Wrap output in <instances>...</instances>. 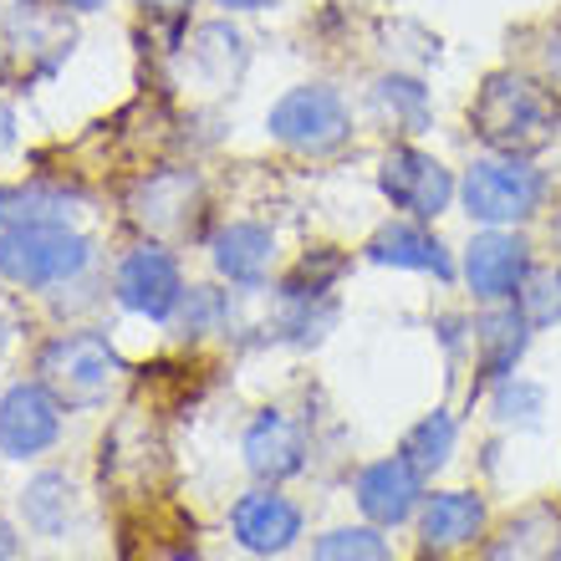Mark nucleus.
<instances>
[{
  "label": "nucleus",
  "mask_w": 561,
  "mask_h": 561,
  "mask_svg": "<svg viewBox=\"0 0 561 561\" xmlns=\"http://www.w3.org/2000/svg\"><path fill=\"white\" fill-rule=\"evenodd\" d=\"M92 266V240L67 225H5L0 230V280L21 291L67 286Z\"/></svg>",
  "instance_id": "nucleus-1"
},
{
  "label": "nucleus",
  "mask_w": 561,
  "mask_h": 561,
  "mask_svg": "<svg viewBox=\"0 0 561 561\" xmlns=\"http://www.w3.org/2000/svg\"><path fill=\"white\" fill-rule=\"evenodd\" d=\"M541 194H547V174L531 169L520 153H485L474 159L459 179V205L465 215L480 225H495V230H511V225H526L541 209Z\"/></svg>",
  "instance_id": "nucleus-2"
},
{
  "label": "nucleus",
  "mask_w": 561,
  "mask_h": 561,
  "mask_svg": "<svg viewBox=\"0 0 561 561\" xmlns=\"http://www.w3.org/2000/svg\"><path fill=\"white\" fill-rule=\"evenodd\" d=\"M474 128L495 153H531L557 128V103L516 72H495L474 103Z\"/></svg>",
  "instance_id": "nucleus-3"
},
{
  "label": "nucleus",
  "mask_w": 561,
  "mask_h": 561,
  "mask_svg": "<svg viewBox=\"0 0 561 561\" xmlns=\"http://www.w3.org/2000/svg\"><path fill=\"white\" fill-rule=\"evenodd\" d=\"M36 373L57 393L61 409H98L118 383L123 363L113 353V342L98 337V332H61V337H51L42 347Z\"/></svg>",
  "instance_id": "nucleus-4"
},
{
  "label": "nucleus",
  "mask_w": 561,
  "mask_h": 561,
  "mask_svg": "<svg viewBox=\"0 0 561 561\" xmlns=\"http://www.w3.org/2000/svg\"><path fill=\"white\" fill-rule=\"evenodd\" d=\"M266 134L296 153H332L353 138V107L327 82H301L280 92L266 113Z\"/></svg>",
  "instance_id": "nucleus-5"
},
{
  "label": "nucleus",
  "mask_w": 561,
  "mask_h": 561,
  "mask_svg": "<svg viewBox=\"0 0 561 561\" xmlns=\"http://www.w3.org/2000/svg\"><path fill=\"white\" fill-rule=\"evenodd\" d=\"M378 190L409 220H439L444 209L455 205L459 184L434 153H424L414 144H399V148H388L383 163H378Z\"/></svg>",
  "instance_id": "nucleus-6"
},
{
  "label": "nucleus",
  "mask_w": 561,
  "mask_h": 561,
  "mask_svg": "<svg viewBox=\"0 0 561 561\" xmlns=\"http://www.w3.org/2000/svg\"><path fill=\"white\" fill-rule=\"evenodd\" d=\"M465 286L480 307H501V301H516L520 286L531 280V245L516 230H495L485 225L480 236L465 245Z\"/></svg>",
  "instance_id": "nucleus-7"
},
{
  "label": "nucleus",
  "mask_w": 561,
  "mask_h": 561,
  "mask_svg": "<svg viewBox=\"0 0 561 561\" xmlns=\"http://www.w3.org/2000/svg\"><path fill=\"white\" fill-rule=\"evenodd\" d=\"M113 291H118V307L148 317V322H169L184 301V276H179V261L163 245H138L118 261V276H113Z\"/></svg>",
  "instance_id": "nucleus-8"
},
{
  "label": "nucleus",
  "mask_w": 561,
  "mask_h": 561,
  "mask_svg": "<svg viewBox=\"0 0 561 561\" xmlns=\"http://www.w3.org/2000/svg\"><path fill=\"white\" fill-rule=\"evenodd\" d=\"M301 531H307L301 505L286 501L276 485H255L230 505V536L251 557H280V551H291L301 541Z\"/></svg>",
  "instance_id": "nucleus-9"
},
{
  "label": "nucleus",
  "mask_w": 561,
  "mask_h": 561,
  "mask_svg": "<svg viewBox=\"0 0 561 561\" xmlns=\"http://www.w3.org/2000/svg\"><path fill=\"white\" fill-rule=\"evenodd\" d=\"M57 439H61V403L42 378L36 383H11L0 393V455L36 459Z\"/></svg>",
  "instance_id": "nucleus-10"
},
{
  "label": "nucleus",
  "mask_w": 561,
  "mask_h": 561,
  "mask_svg": "<svg viewBox=\"0 0 561 561\" xmlns=\"http://www.w3.org/2000/svg\"><path fill=\"white\" fill-rule=\"evenodd\" d=\"M353 501H357V511H363V520L393 531V526L419 516V505H424V474H419L403 455L373 459V465L357 470Z\"/></svg>",
  "instance_id": "nucleus-11"
},
{
  "label": "nucleus",
  "mask_w": 561,
  "mask_h": 561,
  "mask_svg": "<svg viewBox=\"0 0 561 561\" xmlns=\"http://www.w3.org/2000/svg\"><path fill=\"white\" fill-rule=\"evenodd\" d=\"M240 455H245V470L261 485H280V480L307 470V439L280 409H266V414L251 419L245 439H240Z\"/></svg>",
  "instance_id": "nucleus-12"
},
{
  "label": "nucleus",
  "mask_w": 561,
  "mask_h": 561,
  "mask_svg": "<svg viewBox=\"0 0 561 561\" xmlns=\"http://www.w3.org/2000/svg\"><path fill=\"white\" fill-rule=\"evenodd\" d=\"M368 261H373V266L424 271V276L455 280V261H449V245H444L434 230H424V220H388L383 230H373Z\"/></svg>",
  "instance_id": "nucleus-13"
},
{
  "label": "nucleus",
  "mask_w": 561,
  "mask_h": 561,
  "mask_svg": "<svg viewBox=\"0 0 561 561\" xmlns=\"http://www.w3.org/2000/svg\"><path fill=\"white\" fill-rule=\"evenodd\" d=\"M209 261L230 286H266L276 266V236L255 220H230L209 240Z\"/></svg>",
  "instance_id": "nucleus-14"
},
{
  "label": "nucleus",
  "mask_w": 561,
  "mask_h": 561,
  "mask_svg": "<svg viewBox=\"0 0 561 561\" xmlns=\"http://www.w3.org/2000/svg\"><path fill=\"white\" fill-rule=\"evenodd\" d=\"M480 531H485V501L474 490H434L419 505V541L428 551L470 547Z\"/></svg>",
  "instance_id": "nucleus-15"
},
{
  "label": "nucleus",
  "mask_w": 561,
  "mask_h": 561,
  "mask_svg": "<svg viewBox=\"0 0 561 561\" xmlns=\"http://www.w3.org/2000/svg\"><path fill=\"white\" fill-rule=\"evenodd\" d=\"M526 342H531V322H526V311L516 301L485 307V317L474 322V363H480V373L490 383H501V378L516 373Z\"/></svg>",
  "instance_id": "nucleus-16"
},
{
  "label": "nucleus",
  "mask_w": 561,
  "mask_h": 561,
  "mask_svg": "<svg viewBox=\"0 0 561 561\" xmlns=\"http://www.w3.org/2000/svg\"><path fill=\"white\" fill-rule=\"evenodd\" d=\"M15 505H21L26 531L57 541V536H67V526L77 520V485L57 470H42V474H31L26 480V490H21V501Z\"/></svg>",
  "instance_id": "nucleus-17"
},
{
  "label": "nucleus",
  "mask_w": 561,
  "mask_h": 561,
  "mask_svg": "<svg viewBox=\"0 0 561 561\" xmlns=\"http://www.w3.org/2000/svg\"><path fill=\"white\" fill-rule=\"evenodd\" d=\"M194 199H199V179L194 174H153L138 184V199H134V215L153 230H179L190 220Z\"/></svg>",
  "instance_id": "nucleus-18"
},
{
  "label": "nucleus",
  "mask_w": 561,
  "mask_h": 561,
  "mask_svg": "<svg viewBox=\"0 0 561 561\" xmlns=\"http://www.w3.org/2000/svg\"><path fill=\"white\" fill-rule=\"evenodd\" d=\"M455 444H459L455 414H449V409H434V414H424L414 428H409V434H403V449H399V455L428 480V474H439L444 465H449Z\"/></svg>",
  "instance_id": "nucleus-19"
},
{
  "label": "nucleus",
  "mask_w": 561,
  "mask_h": 561,
  "mask_svg": "<svg viewBox=\"0 0 561 561\" xmlns=\"http://www.w3.org/2000/svg\"><path fill=\"white\" fill-rule=\"evenodd\" d=\"M311 561H393V547H388L383 526H332L311 541Z\"/></svg>",
  "instance_id": "nucleus-20"
},
{
  "label": "nucleus",
  "mask_w": 561,
  "mask_h": 561,
  "mask_svg": "<svg viewBox=\"0 0 561 561\" xmlns=\"http://www.w3.org/2000/svg\"><path fill=\"white\" fill-rule=\"evenodd\" d=\"M373 107H378V118L393 123L399 134H424L428 128V92L414 77H383V82L373 88Z\"/></svg>",
  "instance_id": "nucleus-21"
},
{
  "label": "nucleus",
  "mask_w": 561,
  "mask_h": 561,
  "mask_svg": "<svg viewBox=\"0 0 561 561\" xmlns=\"http://www.w3.org/2000/svg\"><path fill=\"white\" fill-rule=\"evenodd\" d=\"M490 414H495L501 428H541V419H547V388L536 383V378L511 373L490 393Z\"/></svg>",
  "instance_id": "nucleus-22"
},
{
  "label": "nucleus",
  "mask_w": 561,
  "mask_h": 561,
  "mask_svg": "<svg viewBox=\"0 0 561 561\" xmlns=\"http://www.w3.org/2000/svg\"><path fill=\"white\" fill-rule=\"evenodd\" d=\"M72 199L46 184H26V190H0V230L5 225H67Z\"/></svg>",
  "instance_id": "nucleus-23"
},
{
  "label": "nucleus",
  "mask_w": 561,
  "mask_h": 561,
  "mask_svg": "<svg viewBox=\"0 0 561 561\" xmlns=\"http://www.w3.org/2000/svg\"><path fill=\"white\" fill-rule=\"evenodd\" d=\"M174 317L184 322V332H220L230 322V296L215 291V286H190Z\"/></svg>",
  "instance_id": "nucleus-24"
},
{
  "label": "nucleus",
  "mask_w": 561,
  "mask_h": 561,
  "mask_svg": "<svg viewBox=\"0 0 561 561\" xmlns=\"http://www.w3.org/2000/svg\"><path fill=\"white\" fill-rule=\"evenodd\" d=\"M516 307L526 311L531 327H551L561 317V271H531V280L520 286Z\"/></svg>",
  "instance_id": "nucleus-25"
},
{
  "label": "nucleus",
  "mask_w": 561,
  "mask_h": 561,
  "mask_svg": "<svg viewBox=\"0 0 561 561\" xmlns=\"http://www.w3.org/2000/svg\"><path fill=\"white\" fill-rule=\"evenodd\" d=\"M11 342H15V307H11V296L0 291V357L11 353Z\"/></svg>",
  "instance_id": "nucleus-26"
},
{
  "label": "nucleus",
  "mask_w": 561,
  "mask_h": 561,
  "mask_svg": "<svg viewBox=\"0 0 561 561\" xmlns=\"http://www.w3.org/2000/svg\"><path fill=\"white\" fill-rule=\"evenodd\" d=\"M0 561H21V536L11 531V520H0Z\"/></svg>",
  "instance_id": "nucleus-27"
},
{
  "label": "nucleus",
  "mask_w": 561,
  "mask_h": 561,
  "mask_svg": "<svg viewBox=\"0 0 561 561\" xmlns=\"http://www.w3.org/2000/svg\"><path fill=\"white\" fill-rule=\"evenodd\" d=\"M15 144V113L5 103H0V153H5V148Z\"/></svg>",
  "instance_id": "nucleus-28"
},
{
  "label": "nucleus",
  "mask_w": 561,
  "mask_h": 561,
  "mask_svg": "<svg viewBox=\"0 0 561 561\" xmlns=\"http://www.w3.org/2000/svg\"><path fill=\"white\" fill-rule=\"evenodd\" d=\"M220 11H261V5H271V0H215Z\"/></svg>",
  "instance_id": "nucleus-29"
},
{
  "label": "nucleus",
  "mask_w": 561,
  "mask_h": 561,
  "mask_svg": "<svg viewBox=\"0 0 561 561\" xmlns=\"http://www.w3.org/2000/svg\"><path fill=\"white\" fill-rule=\"evenodd\" d=\"M57 5H67V11H103L107 0H57Z\"/></svg>",
  "instance_id": "nucleus-30"
},
{
  "label": "nucleus",
  "mask_w": 561,
  "mask_h": 561,
  "mask_svg": "<svg viewBox=\"0 0 561 561\" xmlns=\"http://www.w3.org/2000/svg\"><path fill=\"white\" fill-rule=\"evenodd\" d=\"M148 11H184V5H190V0H144Z\"/></svg>",
  "instance_id": "nucleus-31"
},
{
  "label": "nucleus",
  "mask_w": 561,
  "mask_h": 561,
  "mask_svg": "<svg viewBox=\"0 0 561 561\" xmlns=\"http://www.w3.org/2000/svg\"><path fill=\"white\" fill-rule=\"evenodd\" d=\"M557 240H561V225H557Z\"/></svg>",
  "instance_id": "nucleus-32"
}]
</instances>
